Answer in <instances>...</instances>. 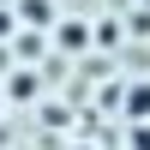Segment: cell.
Masks as SVG:
<instances>
[{
  "label": "cell",
  "mask_w": 150,
  "mask_h": 150,
  "mask_svg": "<svg viewBox=\"0 0 150 150\" xmlns=\"http://www.w3.org/2000/svg\"><path fill=\"white\" fill-rule=\"evenodd\" d=\"M18 18L24 24H54V6L48 0H18Z\"/></svg>",
  "instance_id": "2"
},
{
  "label": "cell",
  "mask_w": 150,
  "mask_h": 150,
  "mask_svg": "<svg viewBox=\"0 0 150 150\" xmlns=\"http://www.w3.org/2000/svg\"><path fill=\"white\" fill-rule=\"evenodd\" d=\"M120 114H126V120H150V78L132 84V90L120 96Z\"/></svg>",
  "instance_id": "1"
}]
</instances>
